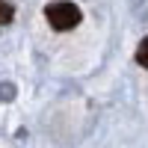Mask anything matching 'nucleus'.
<instances>
[{
    "label": "nucleus",
    "instance_id": "1",
    "mask_svg": "<svg viewBox=\"0 0 148 148\" xmlns=\"http://www.w3.org/2000/svg\"><path fill=\"white\" fill-rule=\"evenodd\" d=\"M45 18L53 30L65 33V30H74L77 24L83 21V12L71 3V0H53V3L45 6Z\"/></svg>",
    "mask_w": 148,
    "mask_h": 148
},
{
    "label": "nucleus",
    "instance_id": "2",
    "mask_svg": "<svg viewBox=\"0 0 148 148\" xmlns=\"http://www.w3.org/2000/svg\"><path fill=\"white\" fill-rule=\"evenodd\" d=\"M12 18H15V6H12L9 0H0V27H3V24H12Z\"/></svg>",
    "mask_w": 148,
    "mask_h": 148
},
{
    "label": "nucleus",
    "instance_id": "3",
    "mask_svg": "<svg viewBox=\"0 0 148 148\" xmlns=\"http://www.w3.org/2000/svg\"><path fill=\"white\" fill-rule=\"evenodd\" d=\"M136 62L142 68H148V39H142V45L136 47Z\"/></svg>",
    "mask_w": 148,
    "mask_h": 148
}]
</instances>
